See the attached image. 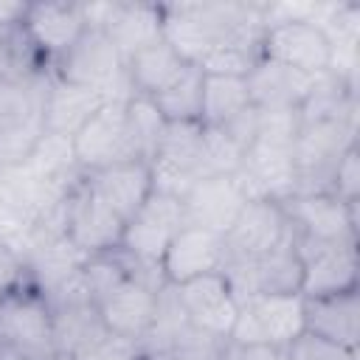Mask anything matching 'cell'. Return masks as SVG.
Returning a JSON list of instances; mask_svg holds the SVG:
<instances>
[{"instance_id": "7a4b0ae2", "label": "cell", "mask_w": 360, "mask_h": 360, "mask_svg": "<svg viewBox=\"0 0 360 360\" xmlns=\"http://www.w3.org/2000/svg\"><path fill=\"white\" fill-rule=\"evenodd\" d=\"M354 143H357V115L304 121L292 143V160H295L292 194L332 191L335 166L343 158V152Z\"/></svg>"}, {"instance_id": "d4e9b609", "label": "cell", "mask_w": 360, "mask_h": 360, "mask_svg": "<svg viewBox=\"0 0 360 360\" xmlns=\"http://www.w3.org/2000/svg\"><path fill=\"white\" fill-rule=\"evenodd\" d=\"M90 188L124 219L129 222L135 217V211L149 200V194L155 191L152 186V169L146 160H129V163H118L101 172H90L84 174Z\"/></svg>"}, {"instance_id": "277c9868", "label": "cell", "mask_w": 360, "mask_h": 360, "mask_svg": "<svg viewBox=\"0 0 360 360\" xmlns=\"http://www.w3.org/2000/svg\"><path fill=\"white\" fill-rule=\"evenodd\" d=\"M0 340L25 360H59L53 309L28 278L0 298Z\"/></svg>"}, {"instance_id": "44dd1931", "label": "cell", "mask_w": 360, "mask_h": 360, "mask_svg": "<svg viewBox=\"0 0 360 360\" xmlns=\"http://www.w3.org/2000/svg\"><path fill=\"white\" fill-rule=\"evenodd\" d=\"M360 287L346 292L304 298V332L343 349H357L360 340Z\"/></svg>"}, {"instance_id": "5bb4252c", "label": "cell", "mask_w": 360, "mask_h": 360, "mask_svg": "<svg viewBox=\"0 0 360 360\" xmlns=\"http://www.w3.org/2000/svg\"><path fill=\"white\" fill-rule=\"evenodd\" d=\"M295 141H273L256 138L239 163L236 180L242 183L248 200H278L284 202L295 191Z\"/></svg>"}, {"instance_id": "3957f363", "label": "cell", "mask_w": 360, "mask_h": 360, "mask_svg": "<svg viewBox=\"0 0 360 360\" xmlns=\"http://www.w3.org/2000/svg\"><path fill=\"white\" fill-rule=\"evenodd\" d=\"M51 73L62 82L96 90L107 101H127L135 96L127 76V62L101 28H87L76 45L51 65Z\"/></svg>"}, {"instance_id": "e0dca14e", "label": "cell", "mask_w": 360, "mask_h": 360, "mask_svg": "<svg viewBox=\"0 0 360 360\" xmlns=\"http://www.w3.org/2000/svg\"><path fill=\"white\" fill-rule=\"evenodd\" d=\"M202 124H166L163 138L149 158L155 191L183 197L186 188L200 180V149H202Z\"/></svg>"}, {"instance_id": "74e56055", "label": "cell", "mask_w": 360, "mask_h": 360, "mask_svg": "<svg viewBox=\"0 0 360 360\" xmlns=\"http://www.w3.org/2000/svg\"><path fill=\"white\" fill-rule=\"evenodd\" d=\"M28 3H17V0H0V25L8 22H20L25 17Z\"/></svg>"}, {"instance_id": "8992f818", "label": "cell", "mask_w": 360, "mask_h": 360, "mask_svg": "<svg viewBox=\"0 0 360 360\" xmlns=\"http://www.w3.org/2000/svg\"><path fill=\"white\" fill-rule=\"evenodd\" d=\"M160 270H146L135 264V273H129L118 287H112L98 304V318L107 332L138 340L143 346L149 329L155 326L160 292H163Z\"/></svg>"}, {"instance_id": "cb8c5ba5", "label": "cell", "mask_w": 360, "mask_h": 360, "mask_svg": "<svg viewBox=\"0 0 360 360\" xmlns=\"http://www.w3.org/2000/svg\"><path fill=\"white\" fill-rule=\"evenodd\" d=\"M315 79L318 76L298 73V70L284 68V65H278L267 56H259L256 65L250 68V73L245 76L250 101L259 110H278V107L301 110V104L309 96Z\"/></svg>"}, {"instance_id": "603a6c76", "label": "cell", "mask_w": 360, "mask_h": 360, "mask_svg": "<svg viewBox=\"0 0 360 360\" xmlns=\"http://www.w3.org/2000/svg\"><path fill=\"white\" fill-rule=\"evenodd\" d=\"M101 31L110 37L115 51L127 62L146 45L163 39V6L110 0V11L101 22Z\"/></svg>"}, {"instance_id": "83f0119b", "label": "cell", "mask_w": 360, "mask_h": 360, "mask_svg": "<svg viewBox=\"0 0 360 360\" xmlns=\"http://www.w3.org/2000/svg\"><path fill=\"white\" fill-rule=\"evenodd\" d=\"M186 68H188V62L166 39L152 42L127 59V76H129L132 93L149 96V98L158 96L160 90H166Z\"/></svg>"}, {"instance_id": "e575fe53", "label": "cell", "mask_w": 360, "mask_h": 360, "mask_svg": "<svg viewBox=\"0 0 360 360\" xmlns=\"http://www.w3.org/2000/svg\"><path fill=\"white\" fill-rule=\"evenodd\" d=\"M332 194L349 205H357V194H360V149H357V143L349 146L343 152V158L338 160L335 177H332Z\"/></svg>"}, {"instance_id": "f35d334b", "label": "cell", "mask_w": 360, "mask_h": 360, "mask_svg": "<svg viewBox=\"0 0 360 360\" xmlns=\"http://www.w3.org/2000/svg\"><path fill=\"white\" fill-rule=\"evenodd\" d=\"M225 346H228V343H225ZM225 346H222V349H225ZM222 349H219V352H222ZM146 354H149L152 360H197V357H186V354H177V352H146ZM214 354H217V352H214ZM214 354H208V357H214ZM208 357H202V360H208Z\"/></svg>"}, {"instance_id": "5b68a950", "label": "cell", "mask_w": 360, "mask_h": 360, "mask_svg": "<svg viewBox=\"0 0 360 360\" xmlns=\"http://www.w3.org/2000/svg\"><path fill=\"white\" fill-rule=\"evenodd\" d=\"M304 335V295L301 292H264L239 301V312L228 343L242 346H278L287 349Z\"/></svg>"}, {"instance_id": "836d02e7", "label": "cell", "mask_w": 360, "mask_h": 360, "mask_svg": "<svg viewBox=\"0 0 360 360\" xmlns=\"http://www.w3.org/2000/svg\"><path fill=\"white\" fill-rule=\"evenodd\" d=\"M287 354L290 360H357V349H343L307 332L287 346Z\"/></svg>"}, {"instance_id": "7bdbcfd3", "label": "cell", "mask_w": 360, "mask_h": 360, "mask_svg": "<svg viewBox=\"0 0 360 360\" xmlns=\"http://www.w3.org/2000/svg\"><path fill=\"white\" fill-rule=\"evenodd\" d=\"M59 360H65V357H59Z\"/></svg>"}, {"instance_id": "4fadbf2b", "label": "cell", "mask_w": 360, "mask_h": 360, "mask_svg": "<svg viewBox=\"0 0 360 360\" xmlns=\"http://www.w3.org/2000/svg\"><path fill=\"white\" fill-rule=\"evenodd\" d=\"M301 256V295H329L360 287L357 242H312L295 233Z\"/></svg>"}, {"instance_id": "6da1fadb", "label": "cell", "mask_w": 360, "mask_h": 360, "mask_svg": "<svg viewBox=\"0 0 360 360\" xmlns=\"http://www.w3.org/2000/svg\"><path fill=\"white\" fill-rule=\"evenodd\" d=\"M264 34V3H169L163 6V39L188 62L236 37Z\"/></svg>"}, {"instance_id": "b9f144b4", "label": "cell", "mask_w": 360, "mask_h": 360, "mask_svg": "<svg viewBox=\"0 0 360 360\" xmlns=\"http://www.w3.org/2000/svg\"><path fill=\"white\" fill-rule=\"evenodd\" d=\"M3 90H6V84H0V96H3Z\"/></svg>"}, {"instance_id": "d6986e66", "label": "cell", "mask_w": 360, "mask_h": 360, "mask_svg": "<svg viewBox=\"0 0 360 360\" xmlns=\"http://www.w3.org/2000/svg\"><path fill=\"white\" fill-rule=\"evenodd\" d=\"M248 194L236 174H208L194 180L180 197L183 222L225 236L239 211L245 208Z\"/></svg>"}, {"instance_id": "9a60e30c", "label": "cell", "mask_w": 360, "mask_h": 360, "mask_svg": "<svg viewBox=\"0 0 360 360\" xmlns=\"http://www.w3.org/2000/svg\"><path fill=\"white\" fill-rule=\"evenodd\" d=\"M292 233L287 211L278 200H248L225 239V264L228 262H253L273 248H278Z\"/></svg>"}, {"instance_id": "ffe728a7", "label": "cell", "mask_w": 360, "mask_h": 360, "mask_svg": "<svg viewBox=\"0 0 360 360\" xmlns=\"http://www.w3.org/2000/svg\"><path fill=\"white\" fill-rule=\"evenodd\" d=\"M222 267L225 239L219 233L183 225L160 259V278L166 287H177L208 273H222Z\"/></svg>"}, {"instance_id": "f1b7e54d", "label": "cell", "mask_w": 360, "mask_h": 360, "mask_svg": "<svg viewBox=\"0 0 360 360\" xmlns=\"http://www.w3.org/2000/svg\"><path fill=\"white\" fill-rule=\"evenodd\" d=\"M248 82L239 76H205L202 82V127H225L250 107Z\"/></svg>"}, {"instance_id": "ac0fdd59", "label": "cell", "mask_w": 360, "mask_h": 360, "mask_svg": "<svg viewBox=\"0 0 360 360\" xmlns=\"http://www.w3.org/2000/svg\"><path fill=\"white\" fill-rule=\"evenodd\" d=\"M292 231L312 242H357V205L343 202L332 191L292 194L284 202Z\"/></svg>"}, {"instance_id": "8fae6325", "label": "cell", "mask_w": 360, "mask_h": 360, "mask_svg": "<svg viewBox=\"0 0 360 360\" xmlns=\"http://www.w3.org/2000/svg\"><path fill=\"white\" fill-rule=\"evenodd\" d=\"M127 222L90 188L82 177L65 197V236L87 256L115 250L121 245Z\"/></svg>"}, {"instance_id": "ab89813d", "label": "cell", "mask_w": 360, "mask_h": 360, "mask_svg": "<svg viewBox=\"0 0 360 360\" xmlns=\"http://www.w3.org/2000/svg\"><path fill=\"white\" fill-rule=\"evenodd\" d=\"M0 360H25L20 352H14L11 346H6L3 340H0Z\"/></svg>"}, {"instance_id": "f546056e", "label": "cell", "mask_w": 360, "mask_h": 360, "mask_svg": "<svg viewBox=\"0 0 360 360\" xmlns=\"http://www.w3.org/2000/svg\"><path fill=\"white\" fill-rule=\"evenodd\" d=\"M202 82L205 73L197 65H188L166 90L152 96L155 107L166 118V124H194L202 112Z\"/></svg>"}, {"instance_id": "ba28073f", "label": "cell", "mask_w": 360, "mask_h": 360, "mask_svg": "<svg viewBox=\"0 0 360 360\" xmlns=\"http://www.w3.org/2000/svg\"><path fill=\"white\" fill-rule=\"evenodd\" d=\"M53 73L28 87H6L0 96V169L28 160L45 135V93Z\"/></svg>"}, {"instance_id": "d6a6232c", "label": "cell", "mask_w": 360, "mask_h": 360, "mask_svg": "<svg viewBox=\"0 0 360 360\" xmlns=\"http://www.w3.org/2000/svg\"><path fill=\"white\" fill-rule=\"evenodd\" d=\"M141 354H143V346L138 340H129L104 329L93 340H87L82 349H76L68 360H138Z\"/></svg>"}, {"instance_id": "52a82bcc", "label": "cell", "mask_w": 360, "mask_h": 360, "mask_svg": "<svg viewBox=\"0 0 360 360\" xmlns=\"http://www.w3.org/2000/svg\"><path fill=\"white\" fill-rule=\"evenodd\" d=\"M76 163L84 174L101 172L118 163L143 160L135 143V135L129 129L127 118V101H107L98 107V112L70 138Z\"/></svg>"}, {"instance_id": "9c48e42d", "label": "cell", "mask_w": 360, "mask_h": 360, "mask_svg": "<svg viewBox=\"0 0 360 360\" xmlns=\"http://www.w3.org/2000/svg\"><path fill=\"white\" fill-rule=\"evenodd\" d=\"M183 225L180 200L163 191H152L149 200L127 222L118 250L127 253L138 267L160 270V259Z\"/></svg>"}, {"instance_id": "7c38bea8", "label": "cell", "mask_w": 360, "mask_h": 360, "mask_svg": "<svg viewBox=\"0 0 360 360\" xmlns=\"http://www.w3.org/2000/svg\"><path fill=\"white\" fill-rule=\"evenodd\" d=\"M262 56L292 68L307 76H323L332 70L335 48L326 31L312 20H290L264 28Z\"/></svg>"}, {"instance_id": "7402d4cb", "label": "cell", "mask_w": 360, "mask_h": 360, "mask_svg": "<svg viewBox=\"0 0 360 360\" xmlns=\"http://www.w3.org/2000/svg\"><path fill=\"white\" fill-rule=\"evenodd\" d=\"M22 22L51 65L90 28L82 3H28Z\"/></svg>"}, {"instance_id": "30bf717a", "label": "cell", "mask_w": 360, "mask_h": 360, "mask_svg": "<svg viewBox=\"0 0 360 360\" xmlns=\"http://www.w3.org/2000/svg\"><path fill=\"white\" fill-rule=\"evenodd\" d=\"M183 318L202 335L214 340H228L236 312H239V298L233 287L228 284L225 273H208L200 278H191L186 284L169 287Z\"/></svg>"}, {"instance_id": "484cf974", "label": "cell", "mask_w": 360, "mask_h": 360, "mask_svg": "<svg viewBox=\"0 0 360 360\" xmlns=\"http://www.w3.org/2000/svg\"><path fill=\"white\" fill-rule=\"evenodd\" d=\"M51 76V62L28 34L25 22L0 25V84L28 87Z\"/></svg>"}, {"instance_id": "60d3db41", "label": "cell", "mask_w": 360, "mask_h": 360, "mask_svg": "<svg viewBox=\"0 0 360 360\" xmlns=\"http://www.w3.org/2000/svg\"><path fill=\"white\" fill-rule=\"evenodd\" d=\"M138 360H152V357H149V354H146V352H143V354H141V357H138Z\"/></svg>"}, {"instance_id": "8d00e7d4", "label": "cell", "mask_w": 360, "mask_h": 360, "mask_svg": "<svg viewBox=\"0 0 360 360\" xmlns=\"http://www.w3.org/2000/svg\"><path fill=\"white\" fill-rule=\"evenodd\" d=\"M231 360H290V354L278 346H231Z\"/></svg>"}, {"instance_id": "2e32d148", "label": "cell", "mask_w": 360, "mask_h": 360, "mask_svg": "<svg viewBox=\"0 0 360 360\" xmlns=\"http://www.w3.org/2000/svg\"><path fill=\"white\" fill-rule=\"evenodd\" d=\"M222 273L239 301L264 292H301V256L295 248V231L278 248L253 262H228Z\"/></svg>"}, {"instance_id": "4dcf8cb0", "label": "cell", "mask_w": 360, "mask_h": 360, "mask_svg": "<svg viewBox=\"0 0 360 360\" xmlns=\"http://www.w3.org/2000/svg\"><path fill=\"white\" fill-rule=\"evenodd\" d=\"M127 118H129V129L135 135L138 152L149 163V158L155 155V149L163 138L166 118L160 115V110L155 107V101L149 96H129L127 98Z\"/></svg>"}, {"instance_id": "d590c367", "label": "cell", "mask_w": 360, "mask_h": 360, "mask_svg": "<svg viewBox=\"0 0 360 360\" xmlns=\"http://www.w3.org/2000/svg\"><path fill=\"white\" fill-rule=\"evenodd\" d=\"M25 278H28V273H25L22 256H17L11 248H6L0 242V298L6 292H11L17 284H22Z\"/></svg>"}, {"instance_id": "1f68e13d", "label": "cell", "mask_w": 360, "mask_h": 360, "mask_svg": "<svg viewBox=\"0 0 360 360\" xmlns=\"http://www.w3.org/2000/svg\"><path fill=\"white\" fill-rule=\"evenodd\" d=\"M242 146L231 141L222 129L205 127L202 129V149H200V177L208 174H236L242 163Z\"/></svg>"}, {"instance_id": "4316f807", "label": "cell", "mask_w": 360, "mask_h": 360, "mask_svg": "<svg viewBox=\"0 0 360 360\" xmlns=\"http://www.w3.org/2000/svg\"><path fill=\"white\" fill-rule=\"evenodd\" d=\"M107 104V98L96 90L62 82V79H51L48 93H45V132L53 135H65L73 138L96 112L98 107Z\"/></svg>"}]
</instances>
